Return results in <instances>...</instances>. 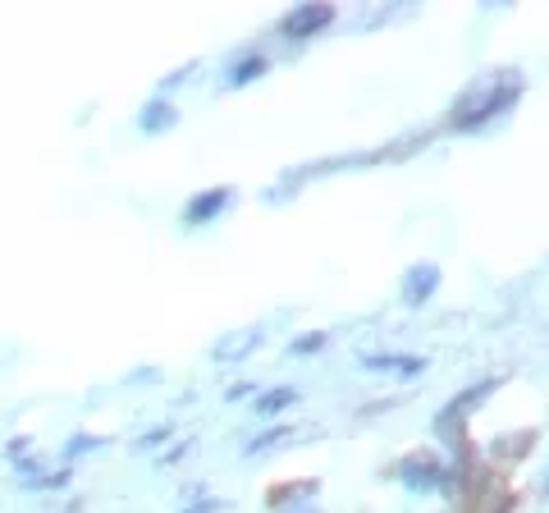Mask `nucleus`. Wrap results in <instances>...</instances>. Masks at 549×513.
I'll return each mask as SVG.
<instances>
[{"label":"nucleus","mask_w":549,"mask_h":513,"mask_svg":"<svg viewBox=\"0 0 549 513\" xmlns=\"http://www.w3.org/2000/svg\"><path fill=\"white\" fill-rule=\"evenodd\" d=\"M435 289H440V266L435 262H421V266H412V271L403 275V303L408 307H421Z\"/></svg>","instance_id":"nucleus-4"},{"label":"nucleus","mask_w":549,"mask_h":513,"mask_svg":"<svg viewBox=\"0 0 549 513\" xmlns=\"http://www.w3.org/2000/svg\"><path fill=\"white\" fill-rule=\"evenodd\" d=\"M316 349H325V335H302V339H293V353H316Z\"/></svg>","instance_id":"nucleus-12"},{"label":"nucleus","mask_w":549,"mask_h":513,"mask_svg":"<svg viewBox=\"0 0 549 513\" xmlns=\"http://www.w3.org/2000/svg\"><path fill=\"white\" fill-rule=\"evenodd\" d=\"M399 477H403L408 491H435V486L444 481V468L431 459V454H421L417 449V454H408V459L399 463Z\"/></svg>","instance_id":"nucleus-3"},{"label":"nucleus","mask_w":549,"mask_h":513,"mask_svg":"<svg viewBox=\"0 0 549 513\" xmlns=\"http://www.w3.org/2000/svg\"><path fill=\"white\" fill-rule=\"evenodd\" d=\"M298 495H316V481H298L289 491H270V504H289V500H298Z\"/></svg>","instance_id":"nucleus-10"},{"label":"nucleus","mask_w":549,"mask_h":513,"mask_svg":"<svg viewBox=\"0 0 549 513\" xmlns=\"http://www.w3.org/2000/svg\"><path fill=\"white\" fill-rule=\"evenodd\" d=\"M545 491H549V477H545Z\"/></svg>","instance_id":"nucleus-17"},{"label":"nucleus","mask_w":549,"mask_h":513,"mask_svg":"<svg viewBox=\"0 0 549 513\" xmlns=\"http://www.w3.org/2000/svg\"><path fill=\"white\" fill-rule=\"evenodd\" d=\"M284 436H289L284 426H275V431H266V436H257V440H252V445H248V459H252V454H261V449H270V445H280Z\"/></svg>","instance_id":"nucleus-11"},{"label":"nucleus","mask_w":549,"mask_h":513,"mask_svg":"<svg viewBox=\"0 0 549 513\" xmlns=\"http://www.w3.org/2000/svg\"><path fill=\"white\" fill-rule=\"evenodd\" d=\"M257 74H266V55H248L243 65H234V69H229V83H234V88H243V83H252Z\"/></svg>","instance_id":"nucleus-8"},{"label":"nucleus","mask_w":549,"mask_h":513,"mask_svg":"<svg viewBox=\"0 0 549 513\" xmlns=\"http://www.w3.org/2000/svg\"><path fill=\"white\" fill-rule=\"evenodd\" d=\"M366 367H376V372H385V367H403V376L426 372V362L421 358H366Z\"/></svg>","instance_id":"nucleus-9"},{"label":"nucleus","mask_w":549,"mask_h":513,"mask_svg":"<svg viewBox=\"0 0 549 513\" xmlns=\"http://www.w3.org/2000/svg\"><path fill=\"white\" fill-rule=\"evenodd\" d=\"M97 445H101L97 436H74V440H69V449H65V454H83V449H97Z\"/></svg>","instance_id":"nucleus-13"},{"label":"nucleus","mask_w":549,"mask_h":513,"mask_svg":"<svg viewBox=\"0 0 549 513\" xmlns=\"http://www.w3.org/2000/svg\"><path fill=\"white\" fill-rule=\"evenodd\" d=\"M225 207H229V188H211V193L193 197V202L183 207V225H206V220H216Z\"/></svg>","instance_id":"nucleus-5"},{"label":"nucleus","mask_w":549,"mask_h":513,"mask_svg":"<svg viewBox=\"0 0 549 513\" xmlns=\"http://www.w3.org/2000/svg\"><path fill=\"white\" fill-rule=\"evenodd\" d=\"M165 436H170V426H156V431H147V436H142V445H138V449H151V445H161Z\"/></svg>","instance_id":"nucleus-14"},{"label":"nucleus","mask_w":549,"mask_h":513,"mask_svg":"<svg viewBox=\"0 0 549 513\" xmlns=\"http://www.w3.org/2000/svg\"><path fill=\"white\" fill-rule=\"evenodd\" d=\"M325 23H334V5H298V10H289V14H284L280 33L289 37V42H302V37L321 33Z\"/></svg>","instance_id":"nucleus-2"},{"label":"nucleus","mask_w":549,"mask_h":513,"mask_svg":"<svg viewBox=\"0 0 549 513\" xmlns=\"http://www.w3.org/2000/svg\"><path fill=\"white\" fill-rule=\"evenodd\" d=\"M298 513H321V509H298Z\"/></svg>","instance_id":"nucleus-16"},{"label":"nucleus","mask_w":549,"mask_h":513,"mask_svg":"<svg viewBox=\"0 0 549 513\" xmlns=\"http://www.w3.org/2000/svg\"><path fill=\"white\" fill-rule=\"evenodd\" d=\"M289 404H298V390H293V385H280V390L257 394V413H261V417L284 413V408H289Z\"/></svg>","instance_id":"nucleus-6"},{"label":"nucleus","mask_w":549,"mask_h":513,"mask_svg":"<svg viewBox=\"0 0 549 513\" xmlns=\"http://www.w3.org/2000/svg\"><path fill=\"white\" fill-rule=\"evenodd\" d=\"M28 445H33V440H28V436H19V440H10V454H14V459H19V454H28Z\"/></svg>","instance_id":"nucleus-15"},{"label":"nucleus","mask_w":549,"mask_h":513,"mask_svg":"<svg viewBox=\"0 0 549 513\" xmlns=\"http://www.w3.org/2000/svg\"><path fill=\"white\" fill-rule=\"evenodd\" d=\"M517 92H522V83H517L513 74L504 78H485V83H476L472 92H467L458 106H453V129H481L485 120H495L499 110H508L517 101Z\"/></svg>","instance_id":"nucleus-1"},{"label":"nucleus","mask_w":549,"mask_h":513,"mask_svg":"<svg viewBox=\"0 0 549 513\" xmlns=\"http://www.w3.org/2000/svg\"><path fill=\"white\" fill-rule=\"evenodd\" d=\"M170 124H174V106H170V101H151V106L142 110V129H147V133L170 129Z\"/></svg>","instance_id":"nucleus-7"}]
</instances>
